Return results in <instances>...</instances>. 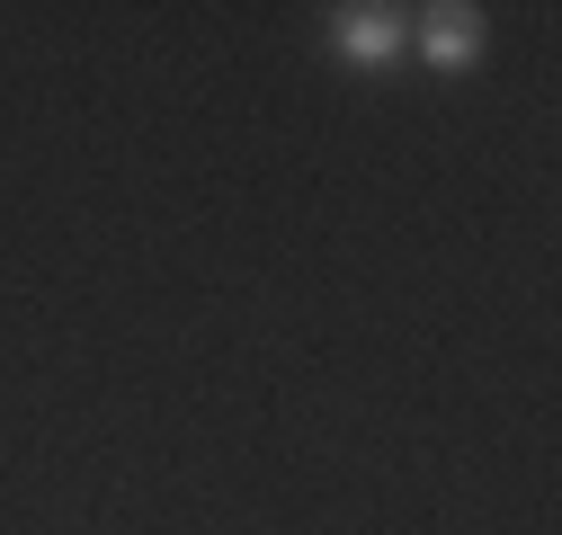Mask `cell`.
Wrapping results in <instances>:
<instances>
[{
    "label": "cell",
    "mask_w": 562,
    "mask_h": 535,
    "mask_svg": "<svg viewBox=\"0 0 562 535\" xmlns=\"http://www.w3.org/2000/svg\"><path fill=\"white\" fill-rule=\"evenodd\" d=\"M330 45H339V62H393L402 45H411V10H393V0H348V10H330Z\"/></svg>",
    "instance_id": "1"
},
{
    "label": "cell",
    "mask_w": 562,
    "mask_h": 535,
    "mask_svg": "<svg viewBox=\"0 0 562 535\" xmlns=\"http://www.w3.org/2000/svg\"><path fill=\"white\" fill-rule=\"evenodd\" d=\"M419 54L438 62V72H464V62H482V10L473 0H438V10H419Z\"/></svg>",
    "instance_id": "2"
}]
</instances>
